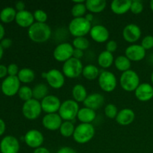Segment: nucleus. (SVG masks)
I'll use <instances>...</instances> for the list:
<instances>
[{
    "label": "nucleus",
    "mask_w": 153,
    "mask_h": 153,
    "mask_svg": "<svg viewBox=\"0 0 153 153\" xmlns=\"http://www.w3.org/2000/svg\"><path fill=\"white\" fill-rule=\"evenodd\" d=\"M28 37L37 43H42L47 41L52 35V29L46 23L34 22L28 30Z\"/></svg>",
    "instance_id": "obj_1"
},
{
    "label": "nucleus",
    "mask_w": 153,
    "mask_h": 153,
    "mask_svg": "<svg viewBox=\"0 0 153 153\" xmlns=\"http://www.w3.org/2000/svg\"><path fill=\"white\" fill-rule=\"evenodd\" d=\"M91 28V22L87 20L85 17L73 18L69 23L68 30L70 34L75 37H85L90 33Z\"/></svg>",
    "instance_id": "obj_2"
},
{
    "label": "nucleus",
    "mask_w": 153,
    "mask_h": 153,
    "mask_svg": "<svg viewBox=\"0 0 153 153\" xmlns=\"http://www.w3.org/2000/svg\"><path fill=\"white\" fill-rule=\"evenodd\" d=\"M95 135V128L92 123H80L75 128L73 137L75 141L84 144L91 141Z\"/></svg>",
    "instance_id": "obj_3"
},
{
    "label": "nucleus",
    "mask_w": 153,
    "mask_h": 153,
    "mask_svg": "<svg viewBox=\"0 0 153 153\" xmlns=\"http://www.w3.org/2000/svg\"><path fill=\"white\" fill-rule=\"evenodd\" d=\"M120 84L124 91L127 92H134L140 84V77L134 70H127L121 74Z\"/></svg>",
    "instance_id": "obj_4"
},
{
    "label": "nucleus",
    "mask_w": 153,
    "mask_h": 153,
    "mask_svg": "<svg viewBox=\"0 0 153 153\" xmlns=\"http://www.w3.org/2000/svg\"><path fill=\"white\" fill-rule=\"evenodd\" d=\"M79 109V103L73 100H67L61 102L58 114L63 120L73 121L75 118L77 117Z\"/></svg>",
    "instance_id": "obj_5"
},
{
    "label": "nucleus",
    "mask_w": 153,
    "mask_h": 153,
    "mask_svg": "<svg viewBox=\"0 0 153 153\" xmlns=\"http://www.w3.org/2000/svg\"><path fill=\"white\" fill-rule=\"evenodd\" d=\"M83 68V64L81 60L71 58L64 63L62 73L66 77L70 79H76L82 74Z\"/></svg>",
    "instance_id": "obj_6"
},
{
    "label": "nucleus",
    "mask_w": 153,
    "mask_h": 153,
    "mask_svg": "<svg viewBox=\"0 0 153 153\" xmlns=\"http://www.w3.org/2000/svg\"><path fill=\"white\" fill-rule=\"evenodd\" d=\"M43 111L40 102L35 99H31L25 102L22 105V112L23 116L29 120H34L40 117Z\"/></svg>",
    "instance_id": "obj_7"
},
{
    "label": "nucleus",
    "mask_w": 153,
    "mask_h": 153,
    "mask_svg": "<svg viewBox=\"0 0 153 153\" xmlns=\"http://www.w3.org/2000/svg\"><path fill=\"white\" fill-rule=\"evenodd\" d=\"M98 83L103 91L111 93L117 88V79L113 73L108 70H103L100 73L98 78Z\"/></svg>",
    "instance_id": "obj_8"
},
{
    "label": "nucleus",
    "mask_w": 153,
    "mask_h": 153,
    "mask_svg": "<svg viewBox=\"0 0 153 153\" xmlns=\"http://www.w3.org/2000/svg\"><path fill=\"white\" fill-rule=\"evenodd\" d=\"M74 47L73 45L67 42H63L59 43L53 51V57L57 61L66 62L73 58Z\"/></svg>",
    "instance_id": "obj_9"
},
{
    "label": "nucleus",
    "mask_w": 153,
    "mask_h": 153,
    "mask_svg": "<svg viewBox=\"0 0 153 153\" xmlns=\"http://www.w3.org/2000/svg\"><path fill=\"white\" fill-rule=\"evenodd\" d=\"M20 83L17 76H8L4 78L1 83V91L5 96L13 97L18 94L20 88Z\"/></svg>",
    "instance_id": "obj_10"
},
{
    "label": "nucleus",
    "mask_w": 153,
    "mask_h": 153,
    "mask_svg": "<svg viewBox=\"0 0 153 153\" xmlns=\"http://www.w3.org/2000/svg\"><path fill=\"white\" fill-rule=\"evenodd\" d=\"M23 140L27 146L33 149H36L42 146L44 142V137L39 130L31 129L25 133Z\"/></svg>",
    "instance_id": "obj_11"
},
{
    "label": "nucleus",
    "mask_w": 153,
    "mask_h": 153,
    "mask_svg": "<svg viewBox=\"0 0 153 153\" xmlns=\"http://www.w3.org/2000/svg\"><path fill=\"white\" fill-rule=\"evenodd\" d=\"M46 80L51 88L54 89H60L65 83V76L62 72L57 69H51L47 71Z\"/></svg>",
    "instance_id": "obj_12"
},
{
    "label": "nucleus",
    "mask_w": 153,
    "mask_h": 153,
    "mask_svg": "<svg viewBox=\"0 0 153 153\" xmlns=\"http://www.w3.org/2000/svg\"><path fill=\"white\" fill-rule=\"evenodd\" d=\"M20 145L18 139L12 135H7L1 139L0 142L1 153H18Z\"/></svg>",
    "instance_id": "obj_13"
},
{
    "label": "nucleus",
    "mask_w": 153,
    "mask_h": 153,
    "mask_svg": "<svg viewBox=\"0 0 153 153\" xmlns=\"http://www.w3.org/2000/svg\"><path fill=\"white\" fill-rule=\"evenodd\" d=\"M42 110L46 114L57 113L61 107V102L58 97L55 95H48L40 101Z\"/></svg>",
    "instance_id": "obj_14"
},
{
    "label": "nucleus",
    "mask_w": 153,
    "mask_h": 153,
    "mask_svg": "<svg viewBox=\"0 0 153 153\" xmlns=\"http://www.w3.org/2000/svg\"><path fill=\"white\" fill-rule=\"evenodd\" d=\"M141 36V29L134 23L128 24L123 30V37L126 41L130 43H134L140 39Z\"/></svg>",
    "instance_id": "obj_15"
},
{
    "label": "nucleus",
    "mask_w": 153,
    "mask_h": 153,
    "mask_svg": "<svg viewBox=\"0 0 153 153\" xmlns=\"http://www.w3.org/2000/svg\"><path fill=\"white\" fill-rule=\"evenodd\" d=\"M62 123V118L60 117L58 113L46 114L42 119V124L43 127L49 131L58 130Z\"/></svg>",
    "instance_id": "obj_16"
},
{
    "label": "nucleus",
    "mask_w": 153,
    "mask_h": 153,
    "mask_svg": "<svg viewBox=\"0 0 153 153\" xmlns=\"http://www.w3.org/2000/svg\"><path fill=\"white\" fill-rule=\"evenodd\" d=\"M125 55L131 61H140L146 56V50L140 44L133 43L126 49Z\"/></svg>",
    "instance_id": "obj_17"
},
{
    "label": "nucleus",
    "mask_w": 153,
    "mask_h": 153,
    "mask_svg": "<svg viewBox=\"0 0 153 153\" xmlns=\"http://www.w3.org/2000/svg\"><path fill=\"white\" fill-rule=\"evenodd\" d=\"M90 35L94 41L97 43H105L110 36L108 29L102 25H95L91 28Z\"/></svg>",
    "instance_id": "obj_18"
},
{
    "label": "nucleus",
    "mask_w": 153,
    "mask_h": 153,
    "mask_svg": "<svg viewBox=\"0 0 153 153\" xmlns=\"http://www.w3.org/2000/svg\"><path fill=\"white\" fill-rule=\"evenodd\" d=\"M135 97L139 101L147 102L153 98V87L149 83L140 84L134 91Z\"/></svg>",
    "instance_id": "obj_19"
},
{
    "label": "nucleus",
    "mask_w": 153,
    "mask_h": 153,
    "mask_svg": "<svg viewBox=\"0 0 153 153\" xmlns=\"http://www.w3.org/2000/svg\"><path fill=\"white\" fill-rule=\"evenodd\" d=\"M104 102L105 98L103 95L99 93H93L87 97L83 104L85 107L97 111L103 105Z\"/></svg>",
    "instance_id": "obj_20"
},
{
    "label": "nucleus",
    "mask_w": 153,
    "mask_h": 153,
    "mask_svg": "<svg viewBox=\"0 0 153 153\" xmlns=\"http://www.w3.org/2000/svg\"><path fill=\"white\" fill-rule=\"evenodd\" d=\"M16 24L22 28H29L34 23V15L27 10L18 11L15 18Z\"/></svg>",
    "instance_id": "obj_21"
},
{
    "label": "nucleus",
    "mask_w": 153,
    "mask_h": 153,
    "mask_svg": "<svg viewBox=\"0 0 153 153\" xmlns=\"http://www.w3.org/2000/svg\"><path fill=\"white\" fill-rule=\"evenodd\" d=\"M135 118V114L131 108H123L118 112L116 121L120 126H128L132 123Z\"/></svg>",
    "instance_id": "obj_22"
},
{
    "label": "nucleus",
    "mask_w": 153,
    "mask_h": 153,
    "mask_svg": "<svg viewBox=\"0 0 153 153\" xmlns=\"http://www.w3.org/2000/svg\"><path fill=\"white\" fill-rule=\"evenodd\" d=\"M131 0H114L111 3V9L113 13L122 15L127 13L131 7Z\"/></svg>",
    "instance_id": "obj_23"
},
{
    "label": "nucleus",
    "mask_w": 153,
    "mask_h": 153,
    "mask_svg": "<svg viewBox=\"0 0 153 153\" xmlns=\"http://www.w3.org/2000/svg\"><path fill=\"white\" fill-rule=\"evenodd\" d=\"M96 111L88 108H82L79 111L77 118L82 123H91L96 119Z\"/></svg>",
    "instance_id": "obj_24"
},
{
    "label": "nucleus",
    "mask_w": 153,
    "mask_h": 153,
    "mask_svg": "<svg viewBox=\"0 0 153 153\" xmlns=\"http://www.w3.org/2000/svg\"><path fill=\"white\" fill-rule=\"evenodd\" d=\"M85 5L91 13H99L104 10L107 2L105 0H87L85 1Z\"/></svg>",
    "instance_id": "obj_25"
},
{
    "label": "nucleus",
    "mask_w": 153,
    "mask_h": 153,
    "mask_svg": "<svg viewBox=\"0 0 153 153\" xmlns=\"http://www.w3.org/2000/svg\"><path fill=\"white\" fill-rule=\"evenodd\" d=\"M97 61L100 67L104 69H107L111 67V66H112V64L114 63V58L113 53L105 50L99 55Z\"/></svg>",
    "instance_id": "obj_26"
},
{
    "label": "nucleus",
    "mask_w": 153,
    "mask_h": 153,
    "mask_svg": "<svg viewBox=\"0 0 153 153\" xmlns=\"http://www.w3.org/2000/svg\"><path fill=\"white\" fill-rule=\"evenodd\" d=\"M72 95H73V100L79 102H84L88 96L87 90L85 86L82 85L78 84L73 88L72 90Z\"/></svg>",
    "instance_id": "obj_27"
},
{
    "label": "nucleus",
    "mask_w": 153,
    "mask_h": 153,
    "mask_svg": "<svg viewBox=\"0 0 153 153\" xmlns=\"http://www.w3.org/2000/svg\"><path fill=\"white\" fill-rule=\"evenodd\" d=\"M32 92L33 99H35V100L40 102L48 96L49 88H48L47 85H45V84L39 83L32 88Z\"/></svg>",
    "instance_id": "obj_28"
},
{
    "label": "nucleus",
    "mask_w": 153,
    "mask_h": 153,
    "mask_svg": "<svg viewBox=\"0 0 153 153\" xmlns=\"http://www.w3.org/2000/svg\"><path fill=\"white\" fill-rule=\"evenodd\" d=\"M100 74V70L94 64H88L85 66L82 71V75L88 80H94L99 78Z\"/></svg>",
    "instance_id": "obj_29"
},
{
    "label": "nucleus",
    "mask_w": 153,
    "mask_h": 153,
    "mask_svg": "<svg viewBox=\"0 0 153 153\" xmlns=\"http://www.w3.org/2000/svg\"><path fill=\"white\" fill-rule=\"evenodd\" d=\"M114 65L118 70L121 72H126L131 70V61L126 55H119L114 59Z\"/></svg>",
    "instance_id": "obj_30"
},
{
    "label": "nucleus",
    "mask_w": 153,
    "mask_h": 153,
    "mask_svg": "<svg viewBox=\"0 0 153 153\" xmlns=\"http://www.w3.org/2000/svg\"><path fill=\"white\" fill-rule=\"evenodd\" d=\"M17 77L20 82L25 84L31 83L34 80L35 73L34 70L30 68H22L19 70Z\"/></svg>",
    "instance_id": "obj_31"
},
{
    "label": "nucleus",
    "mask_w": 153,
    "mask_h": 153,
    "mask_svg": "<svg viewBox=\"0 0 153 153\" xmlns=\"http://www.w3.org/2000/svg\"><path fill=\"white\" fill-rule=\"evenodd\" d=\"M16 9L12 7H4L2 10L0 11V19L3 22L8 23L12 22L15 19L16 16Z\"/></svg>",
    "instance_id": "obj_32"
},
{
    "label": "nucleus",
    "mask_w": 153,
    "mask_h": 153,
    "mask_svg": "<svg viewBox=\"0 0 153 153\" xmlns=\"http://www.w3.org/2000/svg\"><path fill=\"white\" fill-rule=\"evenodd\" d=\"M76 127L72 121H64L59 128L61 135L64 137H70L73 135Z\"/></svg>",
    "instance_id": "obj_33"
},
{
    "label": "nucleus",
    "mask_w": 153,
    "mask_h": 153,
    "mask_svg": "<svg viewBox=\"0 0 153 153\" xmlns=\"http://www.w3.org/2000/svg\"><path fill=\"white\" fill-rule=\"evenodd\" d=\"M88 10L86 5H85V1L81 3H75L71 9V13L74 18L83 17L84 15L86 14V12Z\"/></svg>",
    "instance_id": "obj_34"
},
{
    "label": "nucleus",
    "mask_w": 153,
    "mask_h": 153,
    "mask_svg": "<svg viewBox=\"0 0 153 153\" xmlns=\"http://www.w3.org/2000/svg\"><path fill=\"white\" fill-rule=\"evenodd\" d=\"M73 46L74 49H80V50H86L90 46V42L85 37H75L73 40Z\"/></svg>",
    "instance_id": "obj_35"
},
{
    "label": "nucleus",
    "mask_w": 153,
    "mask_h": 153,
    "mask_svg": "<svg viewBox=\"0 0 153 153\" xmlns=\"http://www.w3.org/2000/svg\"><path fill=\"white\" fill-rule=\"evenodd\" d=\"M17 94L19 98L24 102L28 101V100L33 99L32 89L30 87L26 86V85L20 87Z\"/></svg>",
    "instance_id": "obj_36"
},
{
    "label": "nucleus",
    "mask_w": 153,
    "mask_h": 153,
    "mask_svg": "<svg viewBox=\"0 0 153 153\" xmlns=\"http://www.w3.org/2000/svg\"><path fill=\"white\" fill-rule=\"evenodd\" d=\"M105 114L107 117L110 118V119H116L117 116L118 114V108L114 104H108L105 106L104 109Z\"/></svg>",
    "instance_id": "obj_37"
},
{
    "label": "nucleus",
    "mask_w": 153,
    "mask_h": 153,
    "mask_svg": "<svg viewBox=\"0 0 153 153\" xmlns=\"http://www.w3.org/2000/svg\"><path fill=\"white\" fill-rule=\"evenodd\" d=\"M33 15H34V20H36V22L46 23L48 19V15L46 12L41 9H37V10H34Z\"/></svg>",
    "instance_id": "obj_38"
},
{
    "label": "nucleus",
    "mask_w": 153,
    "mask_h": 153,
    "mask_svg": "<svg viewBox=\"0 0 153 153\" xmlns=\"http://www.w3.org/2000/svg\"><path fill=\"white\" fill-rule=\"evenodd\" d=\"M130 10L134 14H140L143 10V4L140 0H132L131 1Z\"/></svg>",
    "instance_id": "obj_39"
},
{
    "label": "nucleus",
    "mask_w": 153,
    "mask_h": 153,
    "mask_svg": "<svg viewBox=\"0 0 153 153\" xmlns=\"http://www.w3.org/2000/svg\"><path fill=\"white\" fill-rule=\"evenodd\" d=\"M141 45L145 50H149L153 48V36L146 35L143 38L141 41Z\"/></svg>",
    "instance_id": "obj_40"
},
{
    "label": "nucleus",
    "mask_w": 153,
    "mask_h": 153,
    "mask_svg": "<svg viewBox=\"0 0 153 153\" xmlns=\"http://www.w3.org/2000/svg\"><path fill=\"white\" fill-rule=\"evenodd\" d=\"M7 67V74L10 76H17L18 73H19V67H18L17 64L12 63L10 64Z\"/></svg>",
    "instance_id": "obj_41"
},
{
    "label": "nucleus",
    "mask_w": 153,
    "mask_h": 153,
    "mask_svg": "<svg viewBox=\"0 0 153 153\" xmlns=\"http://www.w3.org/2000/svg\"><path fill=\"white\" fill-rule=\"evenodd\" d=\"M117 43L115 40H109V41L107 42V43H106V51H108V52H111V53H113L114 52H115V51L117 50Z\"/></svg>",
    "instance_id": "obj_42"
},
{
    "label": "nucleus",
    "mask_w": 153,
    "mask_h": 153,
    "mask_svg": "<svg viewBox=\"0 0 153 153\" xmlns=\"http://www.w3.org/2000/svg\"><path fill=\"white\" fill-rule=\"evenodd\" d=\"M0 44H1V47L4 49H8L12 45V40L10 38H3L2 40L0 41Z\"/></svg>",
    "instance_id": "obj_43"
},
{
    "label": "nucleus",
    "mask_w": 153,
    "mask_h": 153,
    "mask_svg": "<svg viewBox=\"0 0 153 153\" xmlns=\"http://www.w3.org/2000/svg\"><path fill=\"white\" fill-rule=\"evenodd\" d=\"M57 153H77V152L70 146H62L57 151Z\"/></svg>",
    "instance_id": "obj_44"
},
{
    "label": "nucleus",
    "mask_w": 153,
    "mask_h": 153,
    "mask_svg": "<svg viewBox=\"0 0 153 153\" xmlns=\"http://www.w3.org/2000/svg\"><path fill=\"white\" fill-rule=\"evenodd\" d=\"M7 75V67L4 64H0V79H3Z\"/></svg>",
    "instance_id": "obj_45"
},
{
    "label": "nucleus",
    "mask_w": 153,
    "mask_h": 153,
    "mask_svg": "<svg viewBox=\"0 0 153 153\" xmlns=\"http://www.w3.org/2000/svg\"><path fill=\"white\" fill-rule=\"evenodd\" d=\"M83 55H84V51L80 50V49H74V51H73V58H76V59L80 60L81 58L83 57Z\"/></svg>",
    "instance_id": "obj_46"
},
{
    "label": "nucleus",
    "mask_w": 153,
    "mask_h": 153,
    "mask_svg": "<svg viewBox=\"0 0 153 153\" xmlns=\"http://www.w3.org/2000/svg\"><path fill=\"white\" fill-rule=\"evenodd\" d=\"M25 2L22 1H18L15 3V7H16V10H17V12L25 10Z\"/></svg>",
    "instance_id": "obj_47"
},
{
    "label": "nucleus",
    "mask_w": 153,
    "mask_h": 153,
    "mask_svg": "<svg viewBox=\"0 0 153 153\" xmlns=\"http://www.w3.org/2000/svg\"><path fill=\"white\" fill-rule=\"evenodd\" d=\"M33 153H50V152L47 148L44 147V146H40V147L34 149Z\"/></svg>",
    "instance_id": "obj_48"
},
{
    "label": "nucleus",
    "mask_w": 153,
    "mask_h": 153,
    "mask_svg": "<svg viewBox=\"0 0 153 153\" xmlns=\"http://www.w3.org/2000/svg\"><path fill=\"white\" fill-rule=\"evenodd\" d=\"M6 129V125H5V123L4 121L2 119L0 118V136L2 135L4 133Z\"/></svg>",
    "instance_id": "obj_49"
},
{
    "label": "nucleus",
    "mask_w": 153,
    "mask_h": 153,
    "mask_svg": "<svg viewBox=\"0 0 153 153\" xmlns=\"http://www.w3.org/2000/svg\"><path fill=\"white\" fill-rule=\"evenodd\" d=\"M4 34H5V30H4V26L2 25V24L0 23V41L4 38Z\"/></svg>",
    "instance_id": "obj_50"
},
{
    "label": "nucleus",
    "mask_w": 153,
    "mask_h": 153,
    "mask_svg": "<svg viewBox=\"0 0 153 153\" xmlns=\"http://www.w3.org/2000/svg\"><path fill=\"white\" fill-rule=\"evenodd\" d=\"M85 17L87 20L89 21L90 22H91L93 21V19H94V15H93V13H87V14L85 15Z\"/></svg>",
    "instance_id": "obj_51"
},
{
    "label": "nucleus",
    "mask_w": 153,
    "mask_h": 153,
    "mask_svg": "<svg viewBox=\"0 0 153 153\" xmlns=\"http://www.w3.org/2000/svg\"><path fill=\"white\" fill-rule=\"evenodd\" d=\"M3 53H4V49L1 47V44H0V60H1V58H2Z\"/></svg>",
    "instance_id": "obj_52"
},
{
    "label": "nucleus",
    "mask_w": 153,
    "mask_h": 153,
    "mask_svg": "<svg viewBox=\"0 0 153 153\" xmlns=\"http://www.w3.org/2000/svg\"><path fill=\"white\" fill-rule=\"evenodd\" d=\"M41 76H42V78H43V79H46V76H47V72H43V73H41Z\"/></svg>",
    "instance_id": "obj_53"
},
{
    "label": "nucleus",
    "mask_w": 153,
    "mask_h": 153,
    "mask_svg": "<svg viewBox=\"0 0 153 153\" xmlns=\"http://www.w3.org/2000/svg\"><path fill=\"white\" fill-rule=\"evenodd\" d=\"M149 6H150L151 10H152V11H153V0H152V1H150V2H149Z\"/></svg>",
    "instance_id": "obj_54"
},
{
    "label": "nucleus",
    "mask_w": 153,
    "mask_h": 153,
    "mask_svg": "<svg viewBox=\"0 0 153 153\" xmlns=\"http://www.w3.org/2000/svg\"><path fill=\"white\" fill-rule=\"evenodd\" d=\"M151 82H152V83L153 84V71H152V74H151Z\"/></svg>",
    "instance_id": "obj_55"
},
{
    "label": "nucleus",
    "mask_w": 153,
    "mask_h": 153,
    "mask_svg": "<svg viewBox=\"0 0 153 153\" xmlns=\"http://www.w3.org/2000/svg\"><path fill=\"white\" fill-rule=\"evenodd\" d=\"M1 84L0 83V91H1Z\"/></svg>",
    "instance_id": "obj_56"
}]
</instances>
